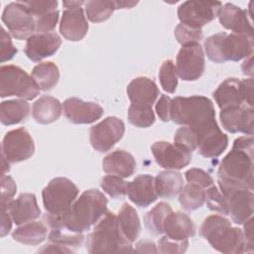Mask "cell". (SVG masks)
Segmentation results:
<instances>
[{"label":"cell","mask_w":254,"mask_h":254,"mask_svg":"<svg viewBox=\"0 0 254 254\" xmlns=\"http://www.w3.org/2000/svg\"><path fill=\"white\" fill-rule=\"evenodd\" d=\"M107 198L98 190H87L74 200L68 210L54 216L45 213L44 219L51 229H65L71 233H82L96 224L107 211Z\"/></svg>","instance_id":"1"},{"label":"cell","mask_w":254,"mask_h":254,"mask_svg":"<svg viewBox=\"0 0 254 254\" xmlns=\"http://www.w3.org/2000/svg\"><path fill=\"white\" fill-rule=\"evenodd\" d=\"M170 115L172 121L190 127L195 136L216 123L213 104L202 95L175 97L171 101Z\"/></svg>","instance_id":"2"},{"label":"cell","mask_w":254,"mask_h":254,"mask_svg":"<svg viewBox=\"0 0 254 254\" xmlns=\"http://www.w3.org/2000/svg\"><path fill=\"white\" fill-rule=\"evenodd\" d=\"M199 233L218 252L225 254L246 252L242 230L233 227L231 222L221 215L213 214L206 217L200 226Z\"/></svg>","instance_id":"3"},{"label":"cell","mask_w":254,"mask_h":254,"mask_svg":"<svg viewBox=\"0 0 254 254\" xmlns=\"http://www.w3.org/2000/svg\"><path fill=\"white\" fill-rule=\"evenodd\" d=\"M86 250L88 253H126L133 252L131 242L122 234L117 216L106 211L96 222L94 229L86 237Z\"/></svg>","instance_id":"4"},{"label":"cell","mask_w":254,"mask_h":254,"mask_svg":"<svg viewBox=\"0 0 254 254\" xmlns=\"http://www.w3.org/2000/svg\"><path fill=\"white\" fill-rule=\"evenodd\" d=\"M253 39L254 37L221 32L206 38L204 50L211 62H238L253 54Z\"/></svg>","instance_id":"5"},{"label":"cell","mask_w":254,"mask_h":254,"mask_svg":"<svg viewBox=\"0 0 254 254\" xmlns=\"http://www.w3.org/2000/svg\"><path fill=\"white\" fill-rule=\"evenodd\" d=\"M218 179L239 184L253 190V152L233 148L222 159Z\"/></svg>","instance_id":"6"},{"label":"cell","mask_w":254,"mask_h":254,"mask_svg":"<svg viewBox=\"0 0 254 254\" xmlns=\"http://www.w3.org/2000/svg\"><path fill=\"white\" fill-rule=\"evenodd\" d=\"M78 188L68 179L55 178L42 191L46 213L61 216L64 214L78 195Z\"/></svg>","instance_id":"7"},{"label":"cell","mask_w":254,"mask_h":254,"mask_svg":"<svg viewBox=\"0 0 254 254\" xmlns=\"http://www.w3.org/2000/svg\"><path fill=\"white\" fill-rule=\"evenodd\" d=\"M40 88L37 83L24 69L19 66L8 64L0 68V95L17 96L24 100H31L37 97Z\"/></svg>","instance_id":"8"},{"label":"cell","mask_w":254,"mask_h":254,"mask_svg":"<svg viewBox=\"0 0 254 254\" xmlns=\"http://www.w3.org/2000/svg\"><path fill=\"white\" fill-rule=\"evenodd\" d=\"M219 190L226 199L228 215L236 224H243L253 214V191L239 184L218 179Z\"/></svg>","instance_id":"9"},{"label":"cell","mask_w":254,"mask_h":254,"mask_svg":"<svg viewBox=\"0 0 254 254\" xmlns=\"http://www.w3.org/2000/svg\"><path fill=\"white\" fill-rule=\"evenodd\" d=\"M213 97L220 109L231 106L253 107V78H226L213 92Z\"/></svg>","instance_id":"10"},{"label":"cell","mask_w":254,"mask_h":254,"mask_svg":"<svg viewBox=\"0 0 254 254\" xmlns=\"http://www.w3.org/2000/svg\"><path fill=\"white\" fill-rule=\"evenodd\" d=\"M2 21L17 40H26L36 32L35 17L22 1L6 5L2 13Z\"/></svg>","instance_id":"11"},{"label":"cell","mask_w":254,"mask_h":254,"mask_svg":"<svg viewBox=\"0 0 254 254\" xmlns=\"http://www.w3.org/2000/svg\"><path fill=\"white\" fill-rule=\"evenodd\" d=\"M221 7L216 1H186L178 8V17L182 24L201 29L218 16Z\"/></svg>","instance_id":"12"},{"label":"cell","mask_w":254,"mask_h":254,"mask_svg":"<svg viewBox=\"0 0 254 254\" xmlns=\"http://www.w3.org/2000/svg\"><path fill=\"white\" fill-rule=\"evenodd\" d=\"M124 132L125 124L121 119L114 116L107 117L90 128V144L95 151L107 152L122 139Z\"/></svg>","instance_id":"13"},{"label":"cell","mask_w":254,"mask_h":254,"mask_svg":"<svg viewBox=\"0 0 254 254\" xmlns=\"http://www.w3.org/2000/svg\"><path fill=\"white\" fill-rule=\"evenodd\" d=\"M35 152L34 140L23 127L6 133L2 141V157L15 164L30 159Z\"/></svg>","instance_id":"14"},{"label":"cell","mask_w":254,"mask_h":254,"mask_svg":"<svg viewBox=\"0 0 254 254\" xmlns=\"http://www.w3.org/2000/svg\"><path fill=\"white\" fill-rule=\"evenodd\" d=\"M204 54L199 44L184 46L177 56V74L186 81L196 80L204 71Z\"/></svg>","instance_id":"15"},{"label":"cell","mask_w":254,"mask_h":254,"mask_svg":"<svg viewBox=\"0 0 254 254\" xmlns=\"http://www.w3.org/2000/svg\"><path fill=\"white\" fill-rule=\"evenodd\" d=\"M151 150L156 163L166 170H181L191 161V153L166 141L155 142Z\"/></svg>","instance_id":"16"},{"label":"cell","mask_w":254,"mask_h":254,"mask_svg":"<svg viewBox=\"0 0 254 254\" xmlns=\"http://www.w3.org/2000/svg\"><path fill=\"white\" fill-rule=\"evenodd\" d=\"M223 129L229 133L253 134V107L231 106L221 109L219 114Z\"/></svg>","instance_id":"17"},{"label":"cell","mask_w":254,"mask_h":254,"mask_svg":"<svg viewBox=\"0 0 254 254\" xmlns=\"http://www.w3.org/2000/svg\"><path fill=\"white\" fill-rule=\"evenodd\" d=\"M61 45L62 40L57 33H36L27 39L24 52L31 61L38 63L56 54Z\"/></svg>","instance_id":"18"},{"label":"cell","mask_w":254,"mask_h":254,"mask_svg":"<svg viewBox=\"0 0 254 254\" xmlns=\"http://www.w3.org/2000/svg\"><path fill=\"white\" fill-rule=\"evenodd\" d=\"M103 108L90 101H83L76 97H70L64 102L65 117L74 124H90L103 115Z\"/></svg>","instance_id":"19"},{"label":"cell","mask_w":254,"mask_h":254,"mask_svg":"<svg viewBox=\"0 0 254 254\" xmlns=\"http://www.w3.org/2000/svg\"><path fill=\"white\" fill-rule=\"evenodd\" d=\"M218 19L222 27L233 32V34L254 36L252 23L248 18L246 10L235 6L232 3L224 4L218 13Z\"/></svg>","instance_id":"20"},{"label":"cell","mask_w":254,"mask_h":254,"mask_svg":"<svg viewBox=\"0 0 254 254\" xmlns=\"http://www.w3.org/2000/svg\"><path fill=\"white\" fill-rule=\"evenodd\" d=\"M87 31L88 24L81 7L66 9L63 12L60 32L65 40L71 42L80 41L85 37Z\"/></svg>","instance_id":"21"},{"label":"cell","mask_w":254,"mask_h":254,"mask_svg":"<svg viewBox=\"0 0 254 254\" xmlns=\"http://www.w3.org/2000/svg\"><path fill=\"white\" fill-rule=\"evenodd\" d=\"M127 194L129 199L137 206H149L158 197L155 189V178L147 174L137 176L132 182L128 183Z\"/></svg>","instance_id":"22"},{"label":"cell","mask_w":254,"mask_h":254,"mask_svg":"<svg viewBox=\"0 0 254 254\" xmlns=\"http://www.w3.org/2000/svg\"><path fill=\"white\" fill-rule=\"evenodd\" d=\"M3 207L8 209L13 222L17 225L30 222L41 215V209L34 193H21L16 199Z\"/></svg>","instance_id":"23"},{"label":"cell","mask_w":254,"mask_h":254,"mask_svg":"<svg viewBox=\"0 0 254 254\" xmlns=\"http://www.w3.org/2000/svg\"><path fill=\"white\" fill-rule=\"evenodd\" d=\"M126 91L132 104L147 106H152L160 93L155 81L145 76L134 78Z\"/></svg>","instance_id":"24"},{"label":"cell","mask_w":254,"mask_h":254,"mask_svg":"<svg viewBox=\"0 0 254 254\" xmlns=\"http://www.w3.org/2000/svg\"><path fill=\"white\" fill-rule=\"evenodd\" d=\"M164 233L174 240H188L194 236L195 227L188 214L181 211H172L165 219Z\"/></svg>","instance_id":"25"},{"label":"cell","mask_w":254,"mask_h":254,"mask_svg":"<svg viewBox=\"0 0 254 254\" xmlns=\"http://www.w3.org/2000/svg\"><path fill=\"white\" fill-rule=\"evenodd\" d=\"M102 169L109 175L129 178L136 171V161L129 152L116 150L104 157Z\"/></svg>","instance_id":"26"},{"label":"cell","mask_w":254,"mask_h":254,"mask_svg":"<svg viewBox=\"0 0 254 254\" xmlns=\"http://www.w3.org/2000/svg\"><path fill=\"white\" fill-rule=\"evenodd\" d=\"M198 153L204 158H215L222 154L227 148L228 137L218 127L213 126L205 133L197 137Z\"/></svg>","instance_id":"27"},{"label":"cell","mask_w":254,"mask_h":254,"mask_svg":"<svg viewBox=\"0 0 254 254\" xmlns=\"http://www.w3.org/2000/svg\"><path fill=\"white\" fill-rule=\"evenodd\" d=\"M63 111V105L59 99L43 95L33 104V118L41 124H50L57 121Z\"/></svg>","instance_id":"28"},{"label":"cell","mask_w":254,"mask_h":254,"mask_svg":"<svg viewBox=\"0 0 254 254\" xmlns=\"http://www.w3.org/2000/svg\"><path fill=\"white\" fill-rule=\"evenodd\" d=\"M184 188V179L181 173L174 170L160 172L155 178L157 194L162 198L171 199L178 195Z\"/></svg>","instance_id":"29"},{"label":"cell","mask_w":254,"mask_h":254,"mask_svg":"<svg viewBox=\"0 0 254 254\" xmlns=\"http://www.w3.org/2000/svg\"><path fill=\"white\" fill-rule=\"evenodd\" d=\"M116 216L124 237L129 242H134L141 232V223L135 208L128 203H123Z\"/></svg>","instance_id":"30"},{"label":"cell","mask_w":254,"mask_h":254,"mask_svg":"<svg viewBox=\"0 0 254 254\" xmlns=\"http://www.w3.org/2000/svg\"><path fill=\"white\" fill-rule=\"evenodd\" d=\"M31 111L30 104L24 99H13L1 102L0 119L4 125H14L27 119Z\"/></svg>","instance_id":"31"},{"label":"cell","mask_w":254,"mask_h":254,"mask_svg":"<svg viewBox=\"0 0 254 254\" xmlns=\"http://www.w3.org/2000/svg\"><path fill=\"white\" fill-rule=\"evenodd\" d=\"M47 235L48 227L40 221L27 222L12 233L14 240L25 245H38L47 238Z\"/></svg>","instance_id":"32"},{"label":"cell","mask_w":254,"mask_h":254,"mask_svg":"<svg viewBox=\"0 0 254 254\" xmlns=\"http://www.w3.org/2000/svg\"><path fill=\"white\" fill-rule=\"evenodd\" d=\"M40 90L48 91L57 85L60 79V70L53 62H45L37 64L31 73Z\"/></svg>","instance_id":"33"},{"label":"cell","mask_w":254,"mask_h":254,"mask_svg":"<svg viewBox=\"0 0 254 254\" xmlns=\"http://www.w3.org/2000/svg\"><path fill=\"white\" fill-rule=\"evenodd\" d=\"M179 194L182 207L188 211L198 209L205 201V191L202 188L193 184L185 186Z\"/></svg>","instance_id":"34"},{"label":"cell","mask_w":254,"mask_h":254,"mask_svg":"<svg viewBox=\"0 0 254 254\" xmlns=\"http://www.w3.org/2000/svg\"><path fill=\"white\" fill-rule=\"evenodd\" d=\"M172 207L167 202H159L145 215V225L147 229L155 235L164 233V222L167 215L172 212Z\"/></svg>","instance_id":"35"},{"label":"cell","mask_w":254,"mask_h":254,"mask_svg":"<svg viewBox=\"0 0 254 254\" xmlns=\"http://www.w3.org/2000/svg\"><path fill=\"white\" fill-rule=\"evenodd\" d=\"M116 9L114 1L91 0L85 2L86 16L92 23H100L106 21Z\"/></svg>","instance_id":"36"},{"label":"cell","mask_w":254,"mask_h":254,"mask_svg":"<svg viewBox=\"0 0 254 254\" xmlns=\"http://www.w3.org/2000/svg\"><path fill=\"white\" fill-rule=\"evenodd\" d=\"M129 122L139 128L150 127L155 122V114L152 106L132 104L128 109Z\"/></svg>","instance_id":"37"},{"label":"cell","mask_w":254,"mask_h":254,"mask_svg":"<svg viewBox=\"0 0 254 254\" xmlns=\"http://www.w3.org/2000/svg\"><path fill=\"white\" fill-rule=\"evenodd\" d=\"M101 189L112 198H123L127 194L128 183L122 178L114 175H107L101 179Z\"/></svg>","instance_id":"38"},{"label":"cell","mask_w":254,"mask_h":254,"mask_svg":"<svg viewBox=\"0 0 254 254\" xmlns=\"http://www.w3.org/2000/svg\"><path fill=\"white\" fill-rule=\"evenodd\" d=\"M159 79L161 86L168 93H174L178 86V74L173 61H165L159 70Z\"/></svg>","instance_id":"39"},{"label":"cell","mask_w":254,"mask_h":254,"mask_svg":"<svg viewBox=\"0 0 254 254\" xmlns=\"http://www.w3.org/2000/svg\"><path fill=\"white\" fill-rule=\"evenodd\" d=\"M48 239L52 243L61 244L74 250L81 246L84 236L82 233H66L63 232V229H52L49 233Z\"/></svg>","instance_id":"40"},{"label":"cell","mask_w":254,"mask_h":254,"mask_svg":"<svg viewBox=\"0 0 254 254\" xmlns=\"http://www.w3.org/2000/svg\"><path fill=\"white\" fill-rule=\"evenodd\" d=\"M175 37L183 47L199 44L202 39V30L181 23L175 29Z\"/></svg>","instance_id":"41"},{"label":"cell","mask_w":254,"mask_h":254,"mask_svg":"<svg viewBox=\"0 0 254 254\" xmlns=\"http://www.w3.org/2000/svg\"><path fill=\"white\" fill-rule=\"evenodd\" d=\"M205 201L208 208L223 215H228V205L221 191L215 187L210 186L205 191Z\"/></svg>","instance_id":"42"},{"label":"cell","mask_w":254,"mask_h":254,"mask_svg":"<svg viewBox=\"0 0 254 254\" xmlns=\"http://www.w3.org/2000/svg\"><path fill=\"white\" fill-rule=\"evenodd\" d=\"M174 142L176 146L190 153H192L197 148L195 134L188 126H183L177 130Z\"/></svg>","instance_id":"43"},{"label":"cell","mask_w":254,"mask_h":254,"mask_svg":"<svg viewBox=\"0 0 254 254\" xmlns=\"http://www.w3.org/2000/svg\"><path fill=\"white\" fill-rule=\"evenodd\" d=\"M22 3L28 8V10L31 12V14L35 18H38L50 12L56 11L59 4L57 0H38V1L31 0V1H24Z\"/></svg>","instance_id":"44"},{"label":"cell","mask_w":254,"mask_h":254,"mask_svg":"<svg viewBox=\"0 0 254 254\" xmlns=\"http://www.w3.org/2000/svg\"><path fill=\"white\" fill-rule=\"evenodd\" d=\"M189 246V240H174L166 235L158 241L159 253H184Z\"/></svg>","instance_id":"45"},{"label":"cell","mask_w":254,"mask_h":254,"mask_svg":"<svg viewBox=\"0 0 254 254\" xmlns=\"http://www.w3.org/2000/svg\"><path fill=\"white\" fill-rule=\"evenodd\" d=\"M186 180L189 184L196 185L202 189L208 188L213 185V179L205 171L198 168H191L185 173Z\"/></svg>","instance_id":"46"},{"label":"cell","mask_w":254,"mask_h":254,"mask_svg":"<svg viewBox=\"0 0 254 254\" xmlns=\"http://www.w3.org/2000/svg\"><path fill=\"white\" fill-rule=\"evenodd\" d=\"M35 21L37 33H51L59 21V10L35 18Z\"/></svg>","instance_id":"47"},{"label":"cell","mask_w":254,"mask_h":254,"mask_svg":"<svg viewBox=\"0 0 254 254\" xmlns=\"http://www.w3.org/2000/svg\"><path fill=\"white\" fill-rule=\"evenodd\" d=\"M17 187L15 182L10 176L2 175L1 177V206H7L12 200L16 193Z\"/></svg>","instance_id":"48"},{"label":"cell","mask_w":254,"mask_h":254,"mask_svg":"<svg viewBox=\"0 0 254 254\" xmlns=\"http://www.w3.org/2000/svg\"><path fill=\"white\" fill-rule=\"evenodd\" d=\"M1 63L10 61L17 54V49L14 47L10 35L5 31L4 28H1Z\"/></svg>","instance_id":"49"},{"label":"cell","mask_w":254,"mask_h":254,"mask_svg":"<svg viewBox=\"0 0 254 254\" xmlns=\"http://www.w3.org/2000/svg\"><path fill=\"white\" fill-rule=\"evenodd\" d=\"M171 101L172 99L169 96L163 94L156 104V107H155L156 112L159 118L164 122H168L171 120V115H170Z\"/></svg>","instance_id":"50"},{"label":"cell","mask_w":254,"mask_h":254,"mask_svg":"<svg viewBox=\"0 0 254 254\" xmlns=\"http://www.w3.org/2000/svg\"><path fill=\"white\" fill-rule=\"evenodd\" d=\"M243 236L245 240L246 252H253L254 250V238H253V218H248L244 223Z\"/></svg>","instance_id":"51"},{"label":"cell","mask_w":254,"mask_h":254,"mask_svg":"<svg viewBox=\"0 0 254 254\" xmlns=\"http://www.w3.org/2000/svg\"><path fill=\"white\" fill-rule=\"evenodd\" d=\"M13 219L6 207L1 206V237L9 233L12 227Z\"/></svg>","instance_id":"52"},{"label":"cell","mask_w":254,"mask_h":254,"mask_svg":"<svg viewBox=\"0 0 254 254\" xmlns=\"http://www.w3.org/2000/svg\"><path fill=\"white\" fill-rule=\"evenodd\" d=\"M38 252H41V253H73L74 250L71 248H68L66 246H63L61 244L51 242V244H47L43 248L39 249Z\"/></svg>","instance_id":"53"},{"label":"cell","mask_w":254,"mask_h":254,"mask_svg":"<svg viewBox=\"0 0 254 254\" xmlns=\"http://www.w3.org/2000/svg\"><path fill=\"white\" fill-rule=\"evenodd\" d=\"M136 252H140V253H157L158 249L155 245V243L153 241H149V240H142L140 242H138L136 244V249L134 250Z\"/></svg>","instance_id":"54"},{"label":"cell","mask_w":254,"mask_h":254,"mask_svg":"<svg viewBox=\"0 0 254 254\" xmlns=\"http://www.w3.org/2000/svg\"><path fill=\"white\" fill-rule=\"evenodd\" d=\"M242 71L245 75L252 76L253 75V57L252 55L246 58V60L242 64Z\"/></svg>","instance_id":"55"},{"label":"cell","mask_w":254,"mask_h":254,"mask_svg":"<svg viewBox=\"0 0 254 254\" xmlns=\"http://www.w3.org/2000/svg\"><path fill=\"white\" fill-rule=\"evenodd\" d=\"M116 9H124V8H132L136 4H138L137 1H114Z\"/></svg>","instance_id":"56"},{"label":"cell","mask_w":254,"mask_h":254,"mask_svg":"<svg viewBox=\"0 0 254 254\" xmlns=\"http://www.w3.org/2000/svg\"><path fill=\"white\" fill-rule=\"evenodd\" d=\"M85 2L83 1H64L63 5L67 9H74V8H80Z\"/></svg>","instance_id":"57"}]
</instances>
